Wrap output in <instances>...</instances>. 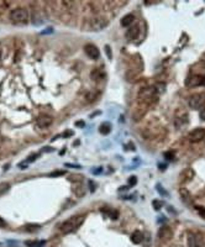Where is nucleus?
Returning a JSON list of instances; mask_svg holds the SVG:
<instances>
[{"label":"nucleus","instance_id":"1","mask_svg":"<svg viewBox=\"0 0 205 247\" xmlns=\"http://www.w3.org/2000/svg\"><path fill=\"white\" fill-rule=\"evenodd\" d=\"M108 25H109L108 17H105L103 15H95V16L86 20V22L84 24V28L86 31H94V32H98V31L104 30Z\"/></svg>","mask_w":205,"mask_h":247},{"label":"nucleus","instance_id":"2","mask_svg":"<svg viewBox=\"0 0 205 247\" xmlns=\"http://www.w3.org/2000/svg\"><path fill=\"white\" fill-rule=\"evenodd\" d=\"M30 19V14L26 8H15L10 11V20L15 25H26Z\"/></svg>","mask_w":205,"mask_h":247},{"label":"nucleus","instance_id":"3","mask_svg":"<svg viewBox=\"0 0 205 247\" xmlns=\"http://www.w3.org/2000/svg\"><path fill=\"white\" fill-rule=\"evenodd\" d=\"M84 221V215H77V216H72L68 220H66L64 223L61 224V231L63 234H71L74 230H77L80 224Z\"/></svg>","mask_w":205,"mask_h":247},{"label":"nucleus","instance_id":"4","mask_svg":"<svg viewBox=\"0 0 205 247\" xmlns=\"http://www.w3.org/2000/svg\"><path fill=\"white\" fill-rule=\"evenodd\" d=\"M188 105L194 110H201L205 108V93H196L190 95L188 99Z\"/></svg>","mask_w":205,"mask_h":247},{"label":"nucleus","instance_id":"5","mask_svg":"<svg viewBox=\"0 0 205 247\" xmlns=\"http://www.w3.org/2000/svg\"><path fill=\"white\" fill-rule=\"evenodd\" d=\"M204 84H205V76L194 74L185 79V85L188 88H194V87H199V85H204Z\"/></svg>","mask_w":205,"mask_h":247},{"label":"nucleus","instance_id":"6","mask_svg":"<svg viewBox=\"0 0 205 247\" xmlns=\"http://www.w3.org/2000/svg\"><path fill=\"white\" fill-rule=\"evenodd\" d=\"M205 137V129L203 127H198V129H194L193 131L189 132L188 135V140L192 142V143H196V142H200L203 138Z\"/></svg>","mask_w":205,"mask_h":247},{"label":"nucleus","instance_id":"7","mask_svg":"<svg viewBox=\"0 0 205 247\" xmlns=\"http://www.w3.org/2000/svg\"><path fill=\"white\" fill-rule=\"evenodd\" d=\"M84 52H85V54L89 57V58H92V59H98L99 57H100V51H99V48L95 46V45H93V43H86L85 46H84Z\"/></svg>","mask_w":205,"mask_h":247},{"label":"nucleus","instance_id":"8","mask_svg":"<svg viewBox=\"0 0 205 247\" xmlns=\"http://www.w3.org/2000/svg\"><path fill=\"white\" fill-rule=\"evenodd\" d=\"M158 237H159L161 241L167 242V241H169L173 237V230L169 226H162L158 230Z\"/></svg>","mask_w":205,"mask_h":247},{"label":"nucleus","instance_id":"9","mask_svg":"<svg viewBox=\"0 0 205 247\" xmlns=\"http://www.w3.org/2000/svg\"><path fill=\"white\" fill-rule=\"evenodd\" d=\"M146 112H147V105L141 103L138 106L135 108V110H134V112H132V117H134L135 121H140V120L145 116Z\"/></svg>","mask_w":205,"mask_h":247},{"label":"nucleus","instance_id":"10","mask_svg":"<svg viewBox=\"0 0 205 247\" xmlns=\"http://www.w3.org/2000/svg\"><path fill=\"white\" fill-rule=\"evenodd\" d=\"M37 126H40V127H42V129H46V127H48V126H51L52 125V122H53V119L49 116V115H41V116H38L37 117Z\"/></svg>","mask_w":205,"mask_h":247},{"label":"nucleus","instance_id":"11","mask_svg":"<svg viewBox=\"0 0 205 247\" xmlns=\"http://www.w3.org/2000/svg\"><path fill=\"white\" fill-rule=\"evenodd\" d=\"M140 35V25H135L132 27H130L127 31H126V37L129 40H136Z\"/></svg>","mask_w":205,"mask_h":247},{"label":"nucleus","instance_id":"12","mask_svg":"<svg viewBox=\"0 0 205 247\" xmlns=\"http://www.w3.org/2000/svg\"><path fill=\"white\" fill-rule=\"evenodd\" d=\"M193 175H194L193 169H190V168H185V169L179 174V178H181V182L184 184V183L189 182V180L193 178Z\"/></svg>","mask_w":205,"mask_h":247},{"label":"nucleus","instance_id":"13","mask_svg":"<svg viewBox=\"0 0 205 247\" xmlns=\"http://www.w3.org/2000/svg\"><path fill=\"white\" fill-rule=\"evenodd\" d=\"M188 115H187V112H184L183 114V116H178V115H175V119H174V125H175V127L177 129H181V127H183L185 124L188 122Z\"/></svg>","mask_w":205,"mask_h":247},{"label":"nucleus","instance_id":"14","mask_svg":"<svg viewBox=\"0 0 205 247\" xmlns=\"http://www.w3.org/2000/svg\"><path fill=\"white\" fill-rule=\"evenodd\" d=\"M134 21H135V15H134V14H127V15H125V16L121 19L120 24H121L123 27H129V26L132 25Z\"/></svg>","mask_w":205,"mask_h":247},{"label":"nucleus","instance_id":"15","mask_svg":"<svg viewBox=\"0 0 205 247\" xmlns=\"http://www.w3.org/2000/svg\"><path fill=\"white\" fill-rule=\"evenodd\" d=\"M142 240H143V235H142L141 231H135V232H132V235H131V241H132L134 243L138 245V243L142 242Z\"/></svg>","mask_w":205,"mask_h":247},{"label":"nucleus","instance_id":"16","mask_svg":"<svg viewBox=\"0 0 205 247\" xmlns=\"http://www.w3.org/2000/svg\"><path fill=\"white\" fill-rule=\"evenodd\" d=\"M73 192H74V194H75L78 198L83 197V195H84V187H83V184H82V183H77V185L73 188Z\"/></svg>","mask_w":205,"mask_h":247},{"label":"nucleus","instance_id":"17","mask_svg":"<svg viewBox=\"0 0 205 247\" xmlns=\"http://www.w3.org/2000/svg\"><path fill=\"white\" fill-rule=\"evenodd\" d=\"M99 131H100V134H103V135H108V134H110V131H111V125H110L109 122H103L101 125H100Z\"/></svg>","mask_w":205,"mask_h":247},{"label":"nucleus","instance_id":"18","mask_svg":"<svg viewBox=\"0 0 205 247\" xmlns=\"http://www.w3.org/2000/svg\"><path fill=\"white\" fill-rule=\"evenodd\" d=\"M90 77H92V79H94V80H101V79L104 78V73H103L100 69H95V71L92 72Z\"/></svg>","mask_w":205,"mask_h":247},{"label":"nucleus","instance_id":"19","mask_svg":"<svg viewBox=\"0 0 205 247\" xmlns=\"http://www.w3.org/2000/svg\"><path fill=\"white\" fill-rule=\"evenodd\" d=\"M188 245H189V247H199V243L196 241L195 235H193V234L188 235Z\"/></svg>","mask_w":205,"mask_h":247},{"label":"nucleus","instance_id":"20","mask_svg":"<svg viewBox=\"0 0 205 247\" xmlns=\"http://www.w3.org/2000/svg\"><path fill=\"white\" fill-rule=\"evenodd\" d=\"M179 194H181V197H182V200L184 201V203H188L189 201V198H190V194H189V192L185 189V188H182L181 190H179Z\"/></svg>","mask_w":205,"mask_h":247},{"label":"nucleus","instance_id":"21","mask_svg":"<svg viewBox=\"0 0 205 247\" xmlns=\"http://www.w3.org/2000/svg\"><path fill=\"white\" fill-rule=\"evenodd\" d=\"M40 227H41V226L37 225V224H28V225L25 226V230L28 231V232H36V231L40 230Z\"/></svg>","mask_w":205,"mask_h":247},{"label":"nucleus","instance_id":"22","mask_svg":"<svg viewBox=\"0 0 205 247\" xmlns=\"http://www.w3.org/2000/svg\"><path fill=\"white\" fill-rule=\"evenodd\" d=\"M9 188H10V184H9V183H6V182L0 183V195L4 194V193H6V192L9 190Z\"/></svg>","mask_w":205,"mask_h":247},{"label":"nucleus","instance_id":"23","mask_svg":"<svg viewBox=\"0 0 205 247\" xmlns=\"http://www.w3.org/2000/svg\"><path fill=\"white\" fill-rule=\"evenodd\" d=\"M196 211H198L200 218L205 220V208L204 206H196Z\"/></svg>","mask_w":205,"mask_h":247},{"label":"nucleus","instance_id":"24","mask_svg":"<svg viewBox=\"0 0 205 247\" xmlns=\"http://www.w3.org/2000/svg\"><path fill=\"white\" fill-rule=\"evenodd\" d=\"M9 6H10V3H9V2H0V13L5 11Z\"/></svg>","mask_w":205,"mask_h":247},{"label":"nucleus","instance_id":"25","mask_svg":"<svg viewBox=\"0 0 205 247\" xmlns=\"http://www.w3.org/2000/svg\"><path fill=\"white\" fill-rule=\"evenodd\" d=\"M152 205H153V208H155L156 210H159V209L162 208L163 203H162V201H159V200H153V201H152Z\"/></svg>","mask_w":205,"mask_h":247},{"label":"nucleus","instance_id":"26","mask_svg":"<svg viewBox=\"0 0 205 247\" xmlns=\"http://www.w3.org/2000/svg\"><path fill=\"white\" fill-rule=\"evenodd\" d=\"M28 246H31V247H40V246H42L45 242H30V241H27L26 242Z\"/></svg>","mask_w":205,"mask_h":247},{"label":"nucleus","instance_id":"27","mask_svg":"<svg viewBox=\"0 0 205 247\" xmlns=\"http://www.w3.org/2000/svg\"><path fill=\"white\" fill-rule=\"evenodd\" d=\"M64 173H66L64 171H56V172H52L49 175L51 177H57V175H63Z\"/></svg>","mask_w":205,"mask_h":247},{"label":"nucleus","instance_id":"28","mask_svg":"<svg viewBox=\"0 0 205 247\" xmlns=\"http://www.w3.org/2000/svg\"><path fill=\"white\" fill-rule=\"evenodd\" d=\"M173 156H174L173 152H166V153H164V157H166L167 160H173Z\"/></svg>","mask_w":205,"mask_h":247},{"label":"nucleus","instance_id":"29","mask_svg":"<svg viewBox=\"0 0 205 247\" xmlns=\"http://www.w3.org/2000/svg\"><path fill=\"white\" fill-rule=\"evenodd\" d=\"M105 52H106V54H108V58H109V59H111V58H112V56H111V52H110V47H109L108 45L105 46Z\"/></svg>","mask_w":205,"mask_h":247},{"label":"nucleus","instance_id":"30","mask_svg":"<svg viewBox=\"0 0 205 247\" xmlns=\"http://www.w3.org/2000/svg\"><path fill=\"white\" fill-rule=\"evenodd\" d=\"M129 183H130L131 185H135V184L137 183V179H136V177H130V179H129Z\"/></svg>","mask_w":205,"mask_h":247},{"label":"nucleus","instance_id":"31","mask_svg":"<svg viewBox=\"0 0 205 247\" xmlns=\"http://www.w3.org/2000/svg\"><path fill=\"white\" fill-rule=\"evenodd\" d=\"M199 116H200V119H201V120H204V121H205V108H203V109H201V111H200V115H199Z\"/></svg>","mask_w":205,"mask_h":247},{"label":"nucleus","instance_id":"32","mask_svg":"<svg viewBox=\"0 0 205 247\" xmlns=\"http://www.w3.org/2000/svg\"><path fill=\"white\" fill-rule=\"evenodd\" d=\"M5 226H6V221H5L4 219L0 218V229H3V227H5Z\"/></svg>","mask_w":205,"mask_h":247},{"label":"nucleus","instance_id":"33","mask_svg":"<svg viewBox=\"0 0 205 247\" xmlns=\"http://www.w3.org/2000/svg\"><path fill=\"white\" fill-rule=\"evenodd\" d=\"M66 167H72V168H77V169H79V168H80V166H77V164H71V163H66Z\"/></svg>","mask_w":205,"mask_h":247},{"label":"nucleus","instance_id":"34","mask_svg":"<svg viewBox=\"0 0 205 247\" xmlns=\"http://www.w3.org/2000/svg\"><path fill=\"white\" fill-rule=\"evenodd\" d=\"M157 190L159 192V194H163V195H167V192H164L163 189H161V187H159V185H157Z\"/></svg>","mask_w":205,"mask_h":247},{"label":"nucleus","instance_id":"35","mask_svg":"<svg viewBox=\"0 0 205 247\" xmlns=\"http://www.w3.org/2000/svg\"><path fill=\"white\" fill-rule=\"evenodd\" d=\"M75 125H77V126H82V127H83V126L85 125V124H84V121H77V122H75Z\"/></svg>","mask_w":205,"mask_h":247},{"label":"nucleus","instance_id":"36","mask_svg":"<svg viewBox=\"0 0 205 247\" xmlns=\"http://www.w3.org/2000/svg\"><path fill=\"white\" fill-rule=\"evenodd\" d=\"M71 135H73V132H72V131H68V132H66V134H64V136H71Z\"/></svg>","mask_w":205,"mask_h":247},{"label":"nucleus","instance_id":"37","mask_svg":"<svg viewBox=\"0 0 205 247\" xmlns=\"http://www.w3.org/2000/svg\"><path fill=\"white\" fill-rule=\"evenodd\" d=\"M45 151H46V152H51V151H52V148H51V147H46V149H45Z\"/></svg>","mask_w":205,"mask_h":247},{"label":"nucleus","instance_id":"38","mask_svg":"<svg viewBox=\"0 0 205 247\" xmlns=\"http://www.w3.org/2000/svg\"><path fill=\"white\" fill-rule=\"evenodd\" d=\"M203 61H205V53H204V56H203Z\"/></svg>","mask_w":205,"mask_h":247},{"label":"nucleus","instance_id":"39","mask_svg":"<svg viewBox=\"0 0 205 247\" xmlns=\"http://www.w3.org/2000/svg\"><path fill=\"white\" fill-rule=\"evenodd\" d=\"M0 58H2V52H0Z\"/></svg>","mask_w":205,"mask_h":247}]
</instances>
